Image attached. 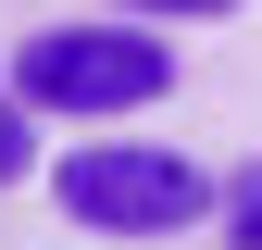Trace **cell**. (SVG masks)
Segmentation results:
<instances>
[{"label":"cell","mask_w":262,"mask_h":250,"mask_svg":"<svg viewBox=\"0 0 262 250\" xmlns=\"http://www.w3.org/2000/svg\"><path fill=\"white\" fill-rule=\"evenodd\" d=\"M25 163H38V125H13V100H0V187H13Z\"/></svg>","instance_id":"cell-4"},{"label":"cell","mask_w":262,"mask_h":250,"mask_svg":"<svg viewBox=\"0 0 262 250\" xmlns=\"http://www.w3.org/2000/svg\"><path fill=\"white\" fill-rule=\"evenodd\" d=\"M162 88H175V62H162V38H138V25H50V38L13 62L25 113H88V125L150 113Z\"/></svg>","instance_id":"cell-2"},{"label":"cell","mask_w":262,"mask_h":250,"mask_svg":"<svg viewBox=\"0 0 262 250\" xmlns=\"http://www.w3.org/2000/svg\"><path fill=\"white\" fill-rule=\"evenodd\" d=\"M125 13H237V0H125Z\"/></svg>","instance_id":"cell-5"},{"label":"cell","mask_w":262,"mask_h":250,"mask_svg":"<svg viewBox=\"0 0 262 250\" xmlns=\"http://www.w3.org/2000/svg\"><path fill=\"white\" fill-rule=\"evenodd\" d=\"M50 200L75 213L88 238H175L212 213V175L187 163V150H138V138H88L75 163L50 175Z\"/></svg>","instance_id":"cell-1"},{"label":"cell","mask_w":262,"mask_h":250,"mask_svg":"<svg viewBox=\"0 0 262 250\" xmlns=\"http://www.w3.org/2000/svg\"><path fill=\"white\" fill-rule=\"evenodd\" d=\"M212 225H225V250H262V163L237 187H212Z\"/></svg>","instance_id":"cell-3"}]
</instances>
